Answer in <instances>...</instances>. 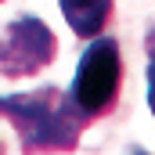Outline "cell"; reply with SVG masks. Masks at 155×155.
Listing matches in <instances>:
<instances>
[{"label": "cell", "instance_id": "1", "mask_svg": "<svg viewBox=\"0 0 155 155\" xmlns=\"http://www.w3.org/2000/svg\"><path fill=\"white\" fill-rule=\"evenodd\" d=\"M0 112L22 137L25 155H43V152H72L79 144V130L87 119L79 116L69 94L58 87H40L29 94H7L0 97Z\"/></svg>", "mask_w": 155, "mask_h": 155}, {"label": "cell", "instance_id": "2", "mask_svg": "<svg viewBox=\"0 0 155 155\" xmlns=\"http://www.w3.org/2000/svg\"><path fill=\"white\" fill-rule=\"evenodd\" d=\"M119 83H123V54H119V43L108 36H97L79 58L72 87H69V97L79 108V116L97 119L105 116L119 97Z\"/></svg>", "mask_w": 155, "mask_h": 155}, {"label": "cell", "instance_id": "3", "mask_svg": "<svg viewBox=\"0 0 155 155\" xmlns=\"http://www.w3.org/2000/svg\"><path fill=\"white\" fill-rule=\"evenodd\" d=\"M54 54H58V40L47 29V22L36 15H22L0 36V72L7 79L36 76L40 69L54 61Z\"/></svg>", "mask_w": 155, "mask_h": 155}, {"label": "cell", "instance_id": "4", "mask_svg": "<svg viewBox=\"0 0 155 155\" xmlns=\"http://www.w3.org/2000/svg\"><path fill=\"white\" fill-rule=\"evenodd\" d=\"M61 15L76 36H101L112 22V0H61Z\"/></svg>", "mask_w": 155, "mask_h": 155}, {"label": "cell", "instance_id": "5", "mask_svg": "<svg viewBox=\"0 0 155 155\" xmlns=\"http://www.w3.org/2000/svg\"><path fill=\"white\" fill-rule=\"evenodd\" d=\"M144 51H148V108L155 116V29L144 40Z\"/></svg>", "mask_w": 155, "mask_h": 155}]
</instances>
